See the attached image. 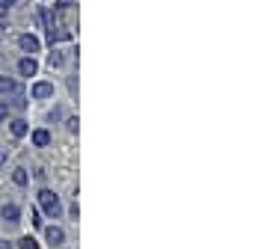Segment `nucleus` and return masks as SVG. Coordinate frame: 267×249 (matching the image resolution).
Returning a JSON list of instances; mask_svg holds the SVG:
<instances>
[{
  "mask_svg": "<svg viewBox=\"0 0 267 249\" xmlns=\"http://www.w3.org/2000/svg\"><path fill=\"white\" fill-rule=\"evenodd\" d=\"M39 205H42V211H45L51 220H56V217L62 214L59 196H56V193H51V190H42V193H39Z\"/></svg>",
  "mask_w": 267,
  "mask_h": 249,
  "instance_id": "f257e3e1",
  "label": "nucleus"
},
{
  "mask_svg": "<svg viewBox=\"0 0 267 249\" xmlns=\"http://www.w3.org/2000/svg\"><path fill=\"white\" fill-rule=\"evenodd\" d=\"M18 45H21V50H27V53H36V50L42 48V42H39L33 33H24V36H18Z\"/></svg>",
  "mask_w": 267,
  "mask_h": 249,
  "instance_id": "f03ea898",
  "label": "nucleus"
},
{
  "mask_svg": "<svg viewBox=\"0 0 267 249\" xmlns=\"http://www.w3.org/2000/svg\"><path fill=\"white\" fill-rule=\"evenodd\" d=\"M71 39V30H65V27H48V42L53 45V42H68Z\"/></svg>",
  "mask_w": 267,
  "mask_h": 249,
  "instance_id": "7ed1b4c3",
  "label": "nucleus"
},
{
  "mask_svg": "<svg viewBox=\"0 0 267 249\" xmlns=\"http://www.w3.org/2000/svg\"><path fill=\"white\" fill-rule=\"evenodd\" d=\"M36 71H39V65H36L33 56H24V59L18 62V74H21V77H33Z\"/></svg>",
  "mask_w": 267,
  "mask_h": 249,
  "instance_id": "20e7f679",
  "label": "nucleus"
},
{
  "mask_svg": "<svg viewBox=\"0 0 267 249\" xmlns=\"http://www.w3.org/2000/svg\"><path fill=\"white\" fill-rule=\"evenodd\" d=\"M45 238H48L51 247H59V244L65 241V232H62L59 226H48V229H45Z\"/></svg>",
  "mask_w": 267,
  "mask_h": 249,
  "instance_id": "39448f33",
  "label": "nucleus"
},
{
  "mask_svg": "<svg viewBox=\"0 0 267 249\" xmlns=\"http://www.w3.org/2000/svg\"><path fill=\"white\" fill-rule=\"evenodd\" d=\"M51 95H53V83H45V80L33 83V98H51Z\"/></svg>",
  "mask_w": 267,
  "mask_h": 249,
  "instance_id": "423d86ee",
  "label": "nucleus"
},
{
  "mask_svg": "<svg viewBox=\"0 0 267 249\" xmlns=\"http://www.w3.org/2000/svg\"><path fill=\"white\" fill-rule=\"evenodd\" d=\"M51 143V134L45 131V128H39V131H33V146H39V149H45Z\"/></svg>",
  "mask_w": 267,
  "mask_h": 249,
  "instance_id": "0eeeda50",
  "label": "nucleus"
},
{
  "mask_svg": "<svg viewBox=\"0 0 267 249\" xmlns=\"http://www.w3.org/2000/svg\"><path fill=\"white\" fill-rule=\"evenodd\" d=\"M3 220L6 223H18V217H21V211H18V205H3Z\"/></svg>",
  "mask_w": 267,
  "mask_h": 249,
  "instance_id": "6e6552de",
  "label": "nucleus"
},
{
  "mask_svg": "<svg viewBox=\"0 0 267 249\" xmlns=\"http://www.w3.org/2000/svg\"><path fill=\"white\" fill-rule=\"evenodd\" d=\"M9 131H12V137H24V134H27V122H24V119H15V122L9 125Z\"/></svg>",
  "mask_w": 267,
  "mask_h": 249,
  "instance_id": "1a4fd4ad",
  "label": "nucleus"
},
{
  "mask_svg": "<svg viewBox=\"0 0 267 249\" xmlns=\"http://www.w3.org/2000/svg\"><path fill=\"white\" fill-rule=\"evenodd\" d=\"M12 181H15L18 187H24V184L30 181V178H27V169H15V172H12Z\"/></svg>",
  "mask_w": 267,
  "mask_h": 249,
  "instance_id": "9d476101",
  "label": "nucleus"
},
{
  "mask_svg": "<svg viewBox=\"0 0 267 249\" xmlns=\"http://www.w3.org/2000/svg\"><path fill=\"white\" fill-rule=\"evenodd\" d=\"M62 62H65V59H62V53H59V50H53V53L48 56V65H51V68H53V65H62Z\"/></svg>",
  "mask_w": 267,
  "mask_h": 249,
  "instance_id": "9b49d317",
  "label": "nucleus"
},
{
  "mask_svg": "<svg viewBox=\"0 0 267 249\" xmlns=\"http://www.w3.org/2000/svg\"><path fill=\"white\" fill-rule=\"evenodd\" d=\"M0 92L6 95V92H15V83L12 80H0Z\"/></svg>",
  "mask_w": 267,
  "mask_h": 249,
  "instance_id": "f8f14e48",
  "label": "nucleus"
},
{
  "mask_svg": "<svg viewBox=\"0 0 267 249\" xmlns=\"http://www.w3.org/2000/svg\"><path fill=\"white\" fill-rule=\"evenodd\" d=\"M21 249H36V241L27 235V238H21Z\"/></svg>",
  "mask_w": 267,
  "mask_h": 249,
  "instance_id": "ddd939ff",
  "label": "nucleus"
},
{
  "mask_svg": "<svg viewBox=\"0 0 267 249\" xmlns=\"http://www.w3.org/2000/svg\"><path fill=\"white\" fill-rule=\"evenodd\" d=\"M74 3H77V0H56L59 9H68V6H74Z\"/></svg>",
  "mask_w": 267,
  "mask_h": 249,
  "instance_id": "4468645a",
  "label": "nucleus"
},
{
  "mask_svg": "<svg viewBox=\"0 0 267 249\" xmlns=\"http://www.w3.org/2000/svg\"><path fill=\"white\" fill-rule=\"evenodd\" d=\"M18 0H0V9H9V6H15Z\"/></svg>",
  "mask_w": 267,
  "mask_h": 249,
  "instance_id": "2eb2a0df",
  "label": "nucleus"
},
{
  "mask_svg": "<svg viewBox=\"0 0 267 249\" xmlns=\"http://www.w3.org/2000/svg\"><path fill=\"white\" fill-rule=\"evenodd\" d=\"M6 113H9V107H6V104H0V119H6Z\"/></svg>",
  "mask_w": 267,
  "mask_h": 249,
  "instance_id": "dca6fc26",
  "label": "nucleus"
},
{
  "mask_svg": "<svg viewBox=\"0 0 267 249\" xmlns=\"http://www.w3.org/2000/svg\"><path fill=\"white\" fill-rule=\"evenodd\" d=\"M6 163V149H0V166Z\"/></svg>",
  "mask_w": 267,
  "mask_h": 249,
  "instance_id": "f3484780",
  "label": "nucleus"
},
{
  "mask_svg": "<svg viewBox=\"0 0 267 249\" xmlns=\"http://www.w3.org/2000/svg\"><path fill=\"white\" fill-rule=\"evenodd\" d=\"M0 249H9V241H0Z\"/></svg>",
  "mask_w": 267,
  "mask_h": 249,
  "instance_id": "a211bd4d",
  "label": "nucleus"
}]
</instances>
